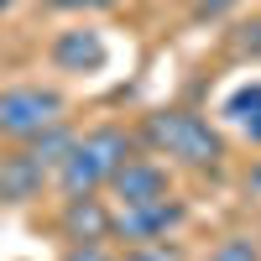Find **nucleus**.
Returning a JSON list of instances; mask_svg holds the SVG:
<instances>
[{
	"label": "nucleus",
	"instance_id": "7",
	"mask_svg": "<svg viewBox=\"0 0 261 261\" xmlns=\"http://www.w3.org/2000/svg\"><path fill=\"white\" fill-rule=\"evenodd\" d=\"M47 63L58 73H99L110 63V42L94 27H68V32H58L47 42Z\"/></svg>",
	"mask_w": 261,
	"mask_h": 261
},
{
	"label": "nucleus",
	"instance_id": "10",
	"mask_svg": "<svg viewBox=\"0 0 261 261\" xmlns=\"http://www.w3.org/2000/svg\"><path fill=\"white\" fill-rule=\"evenodd\" d=\"M204 261H261V246L251 241V235H225L220 246H209Z\"/></svg>",
	"mask_w": 261,
	"mask_h": 261
},
{
	"label": "nucleus",
	"instance_id": "13",
	"mask_svg": "<svg viewBox=\"0 0 261 261\" xmlns=\"http://www.w3.org/2000/svg\"><path fill=\"white\" fill-rule=\"evenodd\" d=\"M42 6L58 11V16H89V11H115L125 0H42Z\"/></svg>",
	"mask_w": 261,
	"mask_h": 261
},
{
	"label": "nucleus",
	"instance_id": "4",
	"mask_svg": "<svg viewBox=\"0 0 261 261\" xmlns=\"http://www.w3.org/2000/svg\"><path fill=\"white\" fill-rule=\"evenodd\" d=\"M188 225V204L178 193L167 199H146V204H110V241L120 246H146V241H167Z\"/></svg>",
	"mask_w": 261,
	"mask_h": 261
},
{
	"label": "nucleus",
	"instance_id": "2",
	"mask_svg": "<svg viewBox=\"0 0 261 261\" xmlns=\"http://www.w3.org/2000/svg\"><path fill=\"white\" fill-rule=\"evenodd\" d=\"M130 151H141L136 125H115V120L89 125L84 136H73L68 157H63L58 172H53L58 199H63V193H105L110 178H115V167L130 157Z\"/></svg>",
	"mask_w": 261,
	"mask_h": 261
},
{
	"label": "nucleus",
	"instance_id": "5",
	"mask_svg": "<svg viewBox=\"0 0 261 261\" xmlns=\"http://www.w3.org/2000/svg\"><path fill=\"white\" fill-rule=\"evenodd\" d=\"M110 204H146V199H167V193H178L172 188V167L162 157H151V151H130V157L115 167V178H110Z\"/></svg>",
	"mask_w": 261,
	"mask_h": 261
},
{
	"label": "nucleus",
	"instance_id": "16",
	"mask_svg": "<svg viewBox=\"0 0 261 261\" xmlns=\"http://www.w3.org/2000/svg\"><path fill=\"white\" fill-rule=\"evenodd\" d=\"M11 6H16V0H0V16H6V11H11Z\"/></svg>",
	"mask_w": 261,
	"mask_h": 261
},
{
	"label": "nucleus",
	"instance_id": "9",
	"mask_svg": "<svg viewBox=\"0 0 261 261\" xmlns=\"http://www.w3.org/2000/svg\"><path fill=\"white\" fill-rule=\"evenodd\" d=\"M220 115L241 130L246 141H256L261 146V79H246V84H235V89L225 94V105H220Z\"/></svg>",
	"mask_w": 261,
	"mask_h": 261
},
{
	"label": "nucleus",
	"instance_id": "15",
	"mask_svg": "<svg viewBox=\"0 0 261 261\" xmlns=\"http://www.w3.org/2000/svg\"><path fill=\"white\" fill-rule=\"evenodd\" d=\"M188 11H199V16H225V11H235V6H251V0H183Z\"/></svg>",
	"mask_w": 261,
	"mask_h": 261
},
{
	"label": "nucleus",
	"instance_id": "8",
	"mask_svg": "<svg viewBox=\"0 0 261 261\" xmlns=\"http://www.w3.org/2000/svg\"><path fill=\"white\" fill-rule=\"evenodd\" d=\"M58 235L68 246L73 241H110V199H99V193H63Z\"/></svg>",
	"mask_w": 261,
	"mask_h": 261
},
{
	"label": "nucleus",
	"instance_id": "6",
	"mask_svg": "<svg viewBox=\"0 0 261 261\" xmlns=\"http://www.w3.org/2000/svg\"><path fill=\"white\" fill-rule=\"evenodd\" d=\"M47 188H53V167L42 162L32 146H11V151H0V204H6V209L37 204Z\"/></svg>",
	"mask_w": 261,
	"mask_h": 261
},
{
	"label": "nucleus",
	"instance_id": "14",
	"mask_svg": "<svg viewBox=\"0 0 261 261\" xmlns=\"http://www.w3.org/2000/svg\"><path fill=\"white\" fill-rule=\"evenodd\" d=\"M235 47H241L246 58H256V63H261V16L241 27V37H235Z\"/></svg>",
	"mask_w": 261,
	"mask_h": 261
},
{
	"label": "nucleus",
	"instance_id": "1",
	"mask_svg": "<svg viewBox=\"0 0 261 261\" xmlns=\"http://www.w3.org/2000/svg\"><path fill=\"white\" fill-rule=\"evenodd\" d=\"M136 141H141V151L162 157L172 172H178V167L214 172V167L225 162V136L199 110H178V105H167V110H146L136 120Z\"/></svg>",
	"mask_w": 261,
	"mask_h": 261
},
{
	"label": "nucleus",
	"instance_id": "3",
	"mask_svg": "<svg viewBox=\"0 0 261 261\" xmlns=\"http://www.w3.org/2000/svg\"><path fill=\"white\" fill-rule=\"evenodd\" d=\"M68 120V94L58 84H6L0 89V141L21 146Z\"/></svg>",
	"mask_w": 261,
	"mask_h": 261
},
{
	"label": "nucleus",
	"instance_id": "12",
	"mask_svg": "<svg viewBox=\"0 0 261 261\" xmlns=\"http://www.w3.org/2000/svg\"><path fill=\"white\" fill-rule=\"evenodd\" d=\"M58 261H120L105 241H73V246H63V256Z\"/></svg>",
	"mask_w": 261,
	"mask_h": 261
},
{
	"label": "nucleus",
	"instance_id": "11",
	"mask_svg": "<svg viewBox=\"0 0 261 261\" xmlns=\"http://www.w3.org/2000/svg\"><path fill=\"white\" fill-rule=\"evenodd\" d=\"M120 261H188V256H183V246H178V241H172V235H167V241L125 246V256H120Z\"/></svg>",
	"mask_w": 261,
	"mask_h": 261
}]
</instances>
